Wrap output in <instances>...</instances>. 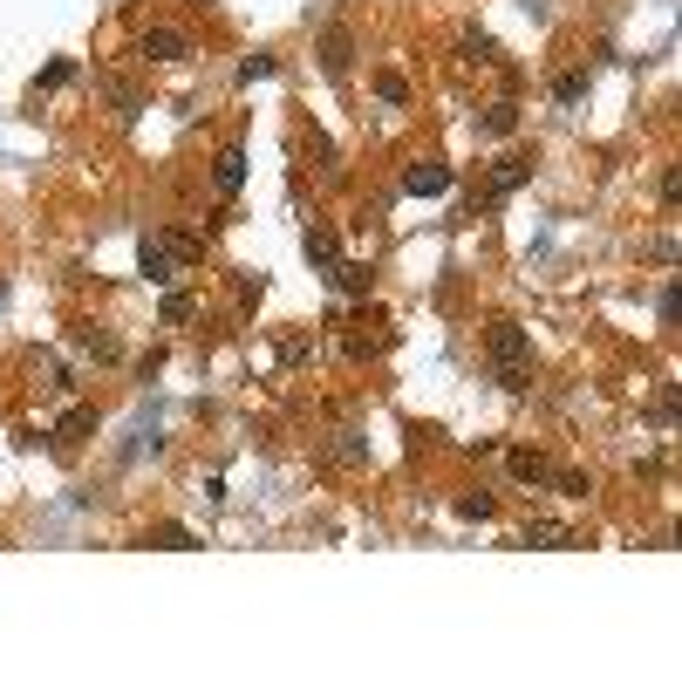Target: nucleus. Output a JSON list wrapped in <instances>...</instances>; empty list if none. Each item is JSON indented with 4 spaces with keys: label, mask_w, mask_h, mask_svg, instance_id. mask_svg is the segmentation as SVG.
Segmentation results:
<instances>
[{
    "label": "nucleus",
    "mask_w": 682,
    "mask_h": 682,
    "mask_svg": "<svg viewBox=\"0 0 682 682\" xmlns=\"http://www.w3.org/2000/svg\"><path fill=\"white\" fill-rule=\"evenodd\" d=\"M492 369H498V382L519 396L532 382V335L519 328V321H492Z\"/></svg>",
    "instance_id": "f257e3e1"
},
{
    "label": "nucleus",
    "mask_w": 682,
    "mask_h": 682,
    "mask_svg": "<svg viewBox=\"0 0 682 682\" xmlns=\"http://www.w3.org/2000/svg\"><path fill=\"white\" fill-rule=\"evenodd\" d=\"M144 55H151V62H185L191 35L185 28H144Z\"/></svg>",
    "instance_id": "f03ea898"
},
{
    "label": "nucleus",
    "mask_w": 682,
    "mask_h": 682,
    "mask_svg": "<svg viewBox=\"0 0 682 682\" xmlns=\"http://www.w3.org/2000/svg\"><path fill=\"white\" fill-rule=\"evenodd\" d=\"M348 62H355V35L348 28H321V69L328 76H348Z\"/></svg>",
    "instance_id": "7ed1b4c3"
},
{
    "label": "nucleus",
    "mask_w": 682,
    "mask_h": 682,
    "mask_svg": "<svg viewBox=\"0 0 682 682\" xmlns=\"http://www.w3.org/2000/svg\"><path fill=\"white\" fill-rule=\"evenodd\" d=\"M532 178V157H498V171H492V191H485V205H498V198H512V191Z\"/></svg>",
    "instance_id": "20e7f679"
},
{
    "label": "nucleus",
    "mask_w": 682,
    "mask_h": 682,
    "mask_svg": "<svg viewBox=\"0 0 682 682\" xmlns=\"http://www.w3.org/2000/svg\"><path fill=\"white\" fill-rule=\"evenodd\" d=\"M89 437H96V410H89V403L55 423V451H76V444H89Z\"/></svg>",
    "instance_id": "39448f33"
},
{
    "label": "nucleus",
    "mask_w": 682,
    "mask_h": 682,
    "mask_svg": "<svg viewBox=\"0 0 682 682\" xmlns=\"http://www.w3.org/2000/svg\"><path fill=\"white\" fill-rule=\"evenodd\" d=\"M403 191H410V198H437V191H451V171H444V164H410V171H403Z\"/></svg>",
    "instance_id": "423d86ee"
},
{
    "label": "nucleus",
    "mask_w": 682,
    "mask_h": 682,
    "mask_svg": "<svg viewBox=\"0 0 682 682\" xmlns=\"http://www.w3.org/2000/svg\"><path fill=\"white\" fill-rule=\"evenodd\" d=\"M137 266H144V280H171V273H178V253L164 246V232H157V239H144V246H137Z\"/></svg>",
    "instance_id": "0eeeda50"
},
{
    "label": "nucleus",
    "mask_w": 682,
    "mask_h": 682,
    "mask_svg": "<svg viewBox=\"0 0 682 682\" xmlns=\"http://www.w3.org/2000/svg\"><path fill=\"white\" fill-rule=\"evenodd\" d=\"M239 185H246V151L232 144V151H219V164H212V191H219V198H232Z\"/></svg>",
    "instance_id": "6e6552de"
},
{
    "label": "nucleus",
    "mask_w": 682,
    "mask_h": 682,
    "mask_svg": "<svg viewBox=\"0 0 682 682\" xmlns=\"http://www.w3.org/2000/svg\"><path fill=\"white\" fill-rule=\"evenodd\" d=\"M512 478H519V485H546V478H553V464H546L539 451H512Z\"/></svg>",
    "instance_id": "1a4fd4ad"
},
{
    "label": "nucleus",
    "mask_w": 682,
    "mask_h": 682,
    "mask_svg": "<svg viewBox=\"0 0 682 682\" xmlns=\"http://www.w3.org/2000/svg\"><path fill=\"white\" fill-rule=\"evenodd\" d=\"M82 355H96V362H123V348H116V335H103V328H82L76 335Z\"/></svg>",
    "instance_id": "9d476101"
},
{
    "label": "nucleus",
    "mask_w": 682,
    "mask_h": 682,
    "mask_svg": "<svg viewBox=\"0 0 682 682\" xmlns=\"http://www.w3.org/2000/svg\"><path fill=\"white\" fill-rule=\"evenodd\" d=\"M526 546H573V526H560V519H532Z\"/></svg>",
    "instance_id": "9b49d317"
},
{
    "label": "nucleus",
    "mask_w": 682,
    "mask_h": 682,
    "mask_svg": "<svg viewBox=\"0 0 682 682\" xmlns=\"http://www.w3.org/2000/svg\"><path fill=\"white\" fill-rule=\"evenodd\" d=\"M301 246H307V260H314V266H335V260H341V246H335V232H321V226L307 232Z\"/></svg>",
    "instance_id": "f8f14e48"
},
{
    "label": "nucleus",
    "mask_w": 682,
    "mask_h": 682,
    "mask_svg": "<svg viewBox=\"0 0 682 682\" xmlns=\"http://www.w3.org/2000/svg\"><path fill=\"white\" fill-rule=\"evenodd\" d=\"M485 130H492V137H512V130H519V103H492V110H485Z\"/></svg>",
    "instance_id": "ddd939ff"
},
{
    "label": "nucleus",
    "mask_w": 682,
    "mask_h": 682,
    "mask_svg": "<svg viewBox=\"0 0 682 682\" xmlns=\"http://www.w3.org/2000/svg\"><path fill=\"white\" fill-rule=\"evenodd\" d=\"M492 512H498L492 492H464V498H457V519H492Z\"/></svg>",
    "instance_id": "4468645a"
},
{
    "label": "nucleus",
    "mask_w": 682,
    "mask_h": 682,
    "mask_svg": "<svg viewBox=\"0 0 682 682\" xmlns=\"http://www.w3.org/2000/svg\"><path fill=\"white\" fill-rule=\"evenodd\" d=\"M376 96H382V103H410V82L396 76V69H382V76H376Z\"/></svg>",
    "instance_id": "2eb2a0df"
},
{
    "label": "nucleus",
    "mask_w": 682,
    "mask_h": 682,
    "mask_svg": "<svg viewBox=\"0 0 682 682\" xmlns=\"http://www.w3.org/2000/svg\"><path fill=\"white\" fill-rule=\"evenodd\" d=\"M546 485H560L567 498H587V492H594V478H587V471H553Z\"/></svg>",
    "instance_id": "dca6fc26"
},
{
    "label": "nucleus",
    "mask_w": 682,
    "mask_h": 682,
    "mask_svg": "<svg viewBox=\"0 0 682 682\" xmlns=\"http://www.w3.org/2000/svg\"><path fill=\"white\" fill-rule=\"evenodd\" d=\"M328 273H335V280H341V287H348V294H369V273H362V266L335 260V266H328Z\"/></svg>",
    "instance_id": "f3484780"
},
{
    "label": "nucleus",
    "mask_w": 682,
    "mask_h": 682,
    "mask_svg": "<svg viewBox=\"0 0 682 682\" xmlns=\"http://www.w3.org/2000/svg\"><path fill=\"white\" fill-rule=\"evenodd\" d=\"M144 546H191V532L185 526H151V532H144Z\"/></svg>",
    "instance_id": "a211bd4d"
},
{
    "label": "nucleus",
    "mask_w": 682,
    "mask_h": 682,
    "mask_svg": "<svg viewBox=\"0 0 682 682\" xmlns=\"http://www.w3.org/2000/svg\"><path fill=\"white\" fill-rule=\"evenodd\" d=\"M553 96H560V103H580V96H587V69H573V76H560V89H553Z\"/></svg>",
    "instance_id": "6ab92c4d"
},
{
    "label": "nucleus",
    "mask_w": 682,
    "mask_h": 682,
    "mask_svg": "<svg viewBox=\"0 0 682 682\" xmlns=\"http://www.w3.org/2000/svg\"><path fill=\"white\" fill-rule=\"evenodd\" d=\"M191 314H198V307H191V294H164V321H171V328H178V321H191Z\"/></svg>",
    "instance_id": "aec40b11"
},
{
    "label": "nucleus",
    "mask_w": 682,
    "mask_h": 682,
    "mask_svg": "<svg viewBox=\"0 0 682 682\" xmlns=\"http://www.w3.org/2000/svg\"><path fill=\"white\" fill-rule=\"evenodd\" d=\"M260 76H273V55H253V62L239 69V82H260Z\"/></svg>",
    "instance_id": "412c9836"
}]
</instances>
